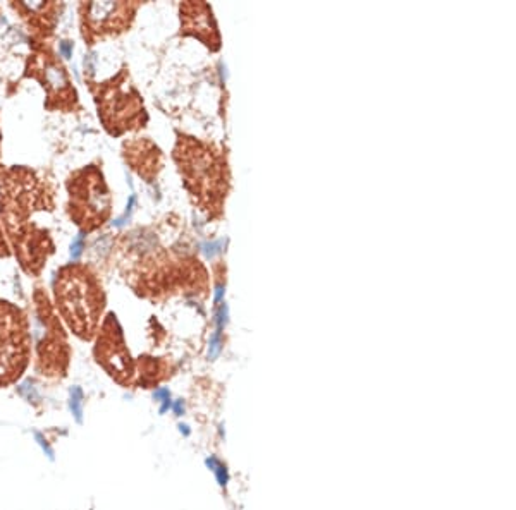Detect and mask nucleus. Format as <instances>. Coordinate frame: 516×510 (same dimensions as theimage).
<instances>
[{
	"label": "nucleus",
	"mask_w": 516,
	"mask_h": 510,
	"mask_svg": "<svg viewBox=\"0 0 516 510\" xmlns=\"http://www.w3.org/2000/svg\"><path fill=\"white\" fill-rule=\"evenodd\" d=\"M55 297L74 333L88 339L103 309V294L97 277L84 266L64 268L55 280Z\"/></svg>",
	"instance_id": "1"
},
{
	"label": "nucleus",
	"mask_w": 516,
	"mask_h": 510,
	"mask_svg": "<svg viewBox=\"0 0 516 510\" xmlns=\"http://www.w3.org/2000/svg\"><path fill=\"white\" fill-rule=\"evenodd\" d=\"M71 217L84 231H93L103 224L110 211V196L102 172L97 167L83 168L69 179Z\"/></svg>",
	"instance_id": "2"
},
{
	"label": "nucleus",
	"mask_w": 516,
	"mask_h": 510,
	"mask_svg": "<svg viewBox=\"0 0 516 510\" xmlns=\"http://www.w3.org/2000/svg\"><path fill=\"white\" fill-rule=\"evenodd\" d=\"M26 361V328L19 309L0 301V378L19 374Z\"/></svg>",
	"instance_id": "3"
},
{
	"label": "nucleus",
	"mask_w": 516,
	"mask_h": 510,
	"mask_svg": "<svg viewBox=\"0 0 516 510\" xmlns=\"http://www.w3.org/2000/svg\"><path fill=\"white\" fill-rule=\"evenodd\" d=\"M98 116L105 127L112 134H119L133 127V122L143 114V107L140 103V96L131 88L126 91V83L110 81L102 86L98 94Z\"/></svg>",
	"instance_id": "4"
},
{
	"label": "nucleus",
	"mask_w": 516,
	"mask_h": 510,
	"mask_svg": "<svg viewBox=\"0 0 516 510\" xmlns=\"http://www.w3.org/2000/svg\"><path fill=\"white\" fill-rule=\"evenodd\" d=\"M123 4H83V33L84 38L92 42L93 38L105 35V33H114L116 29L126 26V18L123 16H114L121 11Z\"/></svg>",
	"instance_id": "5"
},
{
	"label": "nucleus",
	"mask_w": 516,
	"mask_h": 510,
	"mask_svg": "<svg viewBox=\"0 0 516 510\" xmlns=\"http://www.w3.org/2000/svg\"><path fill=\"white\" fill-rule=\"evenodd\" d=\"M35 69L42 70L43 86L49 91L47 107L52 103V100H59L57 109H67V107H71V101H76V93H74L73 86H71L69 79L64 72V67L60 64H57L55 60L49 59V57H45V59L40 57L38 66H35Z\"/></svg>",
	"instance_id": "6"
},
{
	"label": "nucleus",
	"mask_w": 516,
	"mask_h": 510,
	"mask_svg": "<svg viewBox=\"0 0 516 510\" xmlns=\"http://www.w3.org/2000/svg\"><path fill=\"white\" fill-rule=\"evenodd\" d=\"M207 465L210 467V471L215 474V478H217L219 485H221V486H227V481H229L227 467H225V465L222 464V462L219 461L217 457H214V455H210V457L207 459Z\"/></svg>",
	"instance_id": "7"
},
{
	"label": "nucleus",
	"mask_w": 516,
	"mask_h": 510,
	"mask_svg": "<svg viewBox=\"0 0 516 510\" xmlns=\"http://www.w3.org/2000/svg\"><path fill=\"white\" fill-rule=\"evenodd\" d=\"M71 411H73L74 417L81 421V414H83V392L81 388L74 387L71 390Z\"/></svg>",
	"instance_id": "8"
},
{
	"label": "nucleus",
	"mask_w": 516,
	"mask_h": 510,
	"mask_svg": "<svg viewBox=\"0 0 516 510\" xmlns=\"http://www.w3.org/2000/svg\"><path fill=\"white\" fill-rule=\"evenodd\" d=\"M221 335H222V330H215V333H214V335H212V339H210V349H208V357H210V359H215V357H217L219 356V354H221V349H222V339H221Z\"/></svg>",
	"instance_id": "9"
},
{
	"label": "nucleus",
	"mask_w": 516,
	"mask_h": 510,
	"mask_svg": "<svg viewBox=\"0 0 516 510\" xmlns=\"http://www.w3.org/2000/svg\"><path fill=\"white\" fill-rule=\"evenodd\" d=\"M153 397L157 398V400L162 404V407H160V413H162V414H164L165 411H167L169 407L172 405V402H171V392H169L167 388H158V390L153 394Z\"/></svg>",
	"instance_id": "10"
},
{
	"label": "nucleus",
	"mask_w": 516,
	"mask_h": 510,
	"mask_svg": "<svg viewBox=\"0 0 516 510\" xmlns=\"http://www.w3.org/2000/svg\"><path fill=\"white\" fill-rule=\"evenodd\" d=\"M83 249H84V239L83 235H77L73 241V244H71V258L77 259L81 256V253H83Z\"/></svg>",
	"instance_id": "11"
},
{
	"label": "nucleus",
	"mask_w": 516,
	"mask_h": 510,
	"mask_svg": "<svg viewBox=\"0 0 516 510\" xmlns=\"http://www.w3.org/2000/svg\"><path fill=\"white\" fill-rule=\"evenodd\" d=\"M133 205H134V196H131V198H129V203H127V210L124 211L123 217H119L117 220H114V225H116V227H123V225L126 224V220L131 217V211H133Z\"/></svg>",
	"instance_id": "12"
},
{
	"label": "nucleus",
	"mask_w": 516,
	"mask_h": 510,
	"mask_svg": "<svg viewBox=\"0 0 516 510\" xmlns=\"http://www.w3.org/2000/svg\"><path fill=\"white\" fill-rule=\"evenodd\" d=\"M60 53H62V57L69 59V57L73 55V43H71V42H62V43H60Z\"/></svg>",
	"instance_id": "13"
},
{
	"label": "nucleus",
	"mask_w": 516,
	"mask_h": 510,
	"mask_svg": "<svg viewBox=\"0 0 516 510\" xmlns=\"http://www.w3.org/2000/svg\"><path fill=\"white\" fill-rule=\"evenodd\" d=\"M36 440L40 441V445H42V448H43V450H47V454H49V457L52 459V457H53V452H52V448L49 447V443H47V441L43 440V437H42V435H40V433H36Z\"/></svg>",
	"instance_id": "14"
},
{
	"label": "nucleus",
	"mask_w": 516,
	"mask_h": 510,
	"mask_svg": "<svg viewBox=\"0 0 516 510\" xmlns=\"http://www.w3.org/2000/svg\"><path fill=\"white\" fill-rule=\"evenodd\" d=\"M171 407L174 409L176 416H183V413H184V404H183V400H176L174 404L171 405Z\"/></svg>",
	"instance_id": "15"
},
{
	"label": "nucleus",
	"mask_w": 516,
	"mask_h": 510,
	"mask_svg": "<svg viewBox=\"0 0 516 510\" xmlns=\"http://www.w3.org/2000/svg\"><path fill=\"white\" fill-rule=\"evenodd\" d=\"M7 248H5V242H4V237H2V232H0V256H7Z\"/></svg>",
	"instance_id": "16"
},
{
	"label": "nucleus",
	"mask_w": 516,
	"mask_h": 510,
	"mask_svg": "<svg viewBox=\"0 0 516 510\" xmlns=\"http://www.w3.org/2000/svg\"><path fill=\"white\" fill-rule=\"evenodd\" d=\"M179 430H181V433H184V435H186V437H188V435H190V430H188V426H186V424H181V426H179Z\"/></svg>",
	"instance_id": "17"
}]
</instances>
